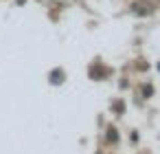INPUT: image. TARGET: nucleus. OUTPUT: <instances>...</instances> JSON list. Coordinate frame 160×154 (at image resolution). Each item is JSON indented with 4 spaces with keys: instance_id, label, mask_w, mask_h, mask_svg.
Here are the masks:
<instances>
[{
    "instance_id": "obj_2",
    "label": "nucleus",
    "mask_w": 160,
    "mask_h": 154,
    "mask_svg": "<svg viewBox=\"0 0 160 154\" xmlns=\"http://www.w3.org/2000/svg\"><path fill=\"white\" fill-rule=\"evenodd\" d=\"M108 139H110V141H116V139H118V134H116V130H114V128H112V130H108Z\"/></svg>"
},
{
    "instance_id": "obj_3",
    "label": "nucleus",
    "mask_w": 160,
    "mask_h": 154,
    "mask_svg": "<svg viewBox=\"0 0 160 154\" xmlns=\"http://www.w3.org/2000/svg\"><path fill=\"white\" fill-rule=\"evenodd\" d=\"M158 71H160V64H158Z\"/></svg>"
},
{
    "instance_id": "obj_1",
    "label": "nucleus",
    "mask_w": 160,
    "mask_h": 154,
    "mask_svg": "<svg viewBox=\"0 0 160 154\" xmlns=\"http://www.w3.org/2000/svg\"><path fill=\"white\" fill-rule=\"evenodd\" d=\"M51 82H53V84H62V82H64V73H62V71H53Z\"/></svg>"
}]
</instances>
